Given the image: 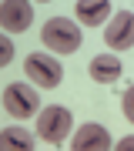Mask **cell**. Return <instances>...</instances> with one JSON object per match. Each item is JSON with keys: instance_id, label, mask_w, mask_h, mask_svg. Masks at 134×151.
<instances>
[{"instance_id": "obj_1", "label": "cell", "mask_w": 134, "mask_h": 151, "mask_svg": "<svg viewBox=\"0 0 134 151\" xmlns=\"http://www.w3.org/2000/svg\"><path fill=\"white\" fill-rule=\"evenodd\" d=\"M40 37H44V44H47L54 54H74L80 47V27L74 20H67V17H50L44 24Z\"/></svg>"}, {"instance_id": "obj_2", "label": "cell", "mask_w": 134, "mask_h": 151, "mask_svg": "<svg viewBox=\"0 0 134 151\" xmlns=\"http://www.w3.org/2000/svg\"><path fill=\"white\" fill-rule=\"evenodd\" d=\"M70 124H74V118H70V111L64 104H50V108H44L40 118H37V134L47 141V145H60V141L70 134Z\"/></svg>"}, {"instance_id": "obj_3", "label": "cell", "mask_w": 134, "mask_h": 151, "mask_svg": "<svg viewBox=\"0 0 134 151\" xmlns=\"http://www.w3.org/2000/svg\"><path fill=\"white\" fill-rule=\"evenodd\" d=\"M40 108V97L34 87H27V84H10L4 91V111L7 114H14V118H30V114H37Z\"/></svg>"}, {"instance_id": "obj_4", "label": "cell", "mask_w": 134, "mask_h": 151, "mask_svg": "<svg viewBox=\"0 0 134 151\" xmlns=\"http://www.w3.org/2000/svg\"><path fill=\"white\" fill-rule=\"evenodd\" d=\"M24 70L30 81H37L40 87H57L64 81V67H60V60H54L47 54H30L24 60Z\"/></svg>"}, {"instance_id": "obj_5", "label": "cell", "mask_w": 134, "mask_h": 151, "mask_svg": "<svg viewBox=\"0 0 134 151\" xmlns=\"http://www.w3.org/2000/svg\"><path fill=\"white\" fill-rule=\"evenodd\" d=\"M30 24H34L30 0H4L0 4V27L7 34H24Z\"/></svg>"}, {"instance_id": "obj_6", "label": "cell", "mask_w": 134, "mask_h": 151, "mask_svg": "<svg viewBox=\"0 0 134 151\" xmlns=\"http://www.w3.org/2000/svg\"><path fill=\"white\" fill-rule=\"evenodd\" d=\"M104 40H107L111 50L134 47V14L131 10H118L111 17V24H107V30H104Z\"/></svg>"}, {"instance_id": "obj_7", "label": "cell", "mask_w": 134, "mask_h": 151, "mask_svg": "<svg viewBox=\"0 0 134 151\" xmlns=\"http://www.w3.org/2000/svg\"><path fill=\"white\" fill-rule=\"evenodd\" d=\"M70 148H74V151H107V148H111V134H107L104 124L87 121V124H80V131L74 134Z\"/></svg>"}, {"instance_id": "obj_8", "label": "cell", "mask_w": 134, "mask_h": 151, "mask_svg": "<svg viewBox=\"0 0 134 151\" xmlns=\"http://www.w3.org/2000/svg\"><path fill=\"white\" fill-rule=\"evenodd\" d=\"M77 24H84V27H97V24L107 20V14H111V0H77Z\"/></svg>"}, {"instance_id": "obj_9", "label": "cell", "mask_w": 134, "mask_h": 151, "mask_svg": "<svg viewBox=\"0 0 134 151\" xmlns=\"http://www.w3.org/2000/svg\"><path fill=\"white\" fill-rule=\"evenodd\" d=\"M91 77H94V81H101V84L118 81V77H121V60L114 57V54H101V57H94V60H91Z\"/></svg>"}, {"instance_id": "obj_10", "label": "cell", "mask_w": 134, "mask_h": 151, "mask_svg": "<svg viewBox=\"0 0 134 151\" xmlns=\"http://www.w3.org/2000/svg\"><path fill=\"white\" fill-rule=\"evenodd\" d=\"M0 145H4L7 151H30L34 148V138L27 134L24 128H7V131H0Z\"/></svg>"}, {"instance_id": "obj_11", "label": "cell", "mask_w": 134, "mask_h": 151, "mask_svg": "<svg viewBox=\"0 0 134 151\" xmlns=\"http://www.w3.org/2000/svg\"><path fill=\"white\" fill-rule=\"evenodd\" d=\"M124 118L134 124V87H128V91H124Z\"/></svg>"}, {"instance_id": "obj_12", "label": "cell", "mask_w": 134, "mask_h": 151, "mask_svg": "<svg viewBox=\"0 0 134 151\" xmlns=\"http://www.w3.org/2000/svg\"><path fill=\"white\" fill-rule=\"evenodd\" d=\"M10 57H14V44H10V34H7L0 40V64H10Z\"/></svg>"}, {"instance_id": "obj_13", "label": "cell", "mask_w": 134, "mask_h": 151, "mask_svg": "<svg viewBox=\"0 0 134 151\" xmlns=\"http://www.w3.org/2000/svg\"><path fill=\"white\" fill-rule=\"evenodd\" d=\"M121 151H134V138H128V141H121Z\"/></svg>"}, {"instance_id": "obj_14", "label": "cell", "mask_w": 134, "mask_h": 151, "mask_svg": "<svg viewBox=\"0 0 134 151\" xmlns=\"http://www.w3.org/2000/svg\"><path fill=\"white\" fill-rule=\"evenodd\" d=\"M40 4H47V0H40Z\"/></svg>"}]
</instances>
